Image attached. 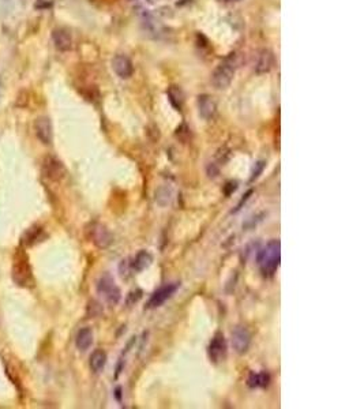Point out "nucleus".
Listing matches in <instances>:
<instances>
[{"mask_svg": "<svg viewBox=\"0 0 364 409\" xmlns=\"http://www.w3.org/2000/svg\"><path fill=\"white\" fill-rule=\"evenodd\" d=\"M281 243L280 240L269 242L263 250L258 254V265L263 277H273L277 271L281 261Z\"/></svg>", "mask_w": 364, "mask_h": 409, "instance_id": "nucleus-1", "label": "nucleus"}, {"mask_svg": "<svg viewBox=\"0 0 364 409\" xmlns=\"http://www.w3.org/2000/svg\"><path fill=\"white\" fill-rule=\"evenodd\" d=\"M236 68H238V55L232 52L221 60L219 66L216 67V70L213 71V86L219 90L226 89L228 86L231 85L235 73H236Z\"/></svg>", "mask_w": 364, "mask_h": 409, "instance_id": "nucleus-2", "label": "nucleus"}, {"mask_svg": "<svg viewBox=\"0 0 364 409\" xmlns=\"http://www.w3.org/2000/svg\"><path fill=\"white\" fill-rule=\"evenodd\" d=\"M13 280L20 286H30L33 284V273L27 255L23 251H18L14 257Z\"/></svg>", "mask_w": 364, "mask_h": 409, "instance_id": "nucleus-3", "label": "nucleus"}, {"mask_svg": "<svg viewBox=\"0 0 364 409\" xmlns=\"http://www.w3.org/2000/svg\"><path fill=\"white\" fill-rule=\"evenodd\" d=\"M42 173L51 182L58 183L66 178L67 169L59 159H56L53 156H46L42 161Z\"/></svg>", "mask_w": 364, "mask_h": 409, "instance_id": "nucleus-4", "label": "nucleus"}, {"mask_svg": "<svg viewBox=\"0 0 364 409\" xmlns=\"http://www.w3.org/2000/svg\"><path fill=\"white\" fill-rule=\"evenodd\" d=\"M97 290H99L100 295H102V296L105 297V300L111 306H116V304L119 303L120 289L116 286L115 280L109 274L101 276L99 283H97Z\"/></svg>", "mask_w": 364, "mask_h": 409, "instance_id": "nucleus-5", "label": "nucleus"}, {"mask_svg": "<svg viewBox=\"0 0 364 409\" xmlns=\"http://www.w3.org/2000/svg\"><path fill=\"white\" fill-rule=\"evenodd\" d=\"M87 235H89V239L99 248H106L108 245H111L113 240L111 232L106 229V226L100 224V223H92V224L89 225Z\"/></svg>", "mask_w": 364, "mask_h": 409, "instance_id": "nucleus-6", "label": "nucleus"}, {"mask_svg": "<svg viewBox=\"0 0 364 409\" xmlns=\"http://www.w3.org/2000/svg\"><path fill=\"white\" fill-rule=\"evenodd\" d=\"M251 345V333L244 326H236L232 331V347L236 353L244 355Z\"/></svg>", "mask_w": 364, "mask_h": 409, "instance_id": "nucleus-7", "label": "nucleus"}, {"mask_svg": "<svg viewBox=\"0 0 364 409\" xmlns=\"http://www.w3.org/2000/svg\"><path fill=\"white\" fill-rule=\"evenodd\" d=\"M207 353H209L210 360L216 364L221 363L226 357V341L221 331H217L213 336L212 341L209 344V348H207Z\"/></svg>", "mask_w": 364, "mask_h": 409, "instance_id": "nucleus-8", "label": "nucleus"}, {"mask_svg": "<svg viewBox=\"0 0 364 409\" xmlns=\"http://www.w3.org/2000/svg\"><path fill=\"white\" fill-rule=\"evenodd\" d=\"M179 286L180 283H171V284L162 285L161 288H159V289L156 290L152 296H150L146 307H147V308H157L160 306H162L169 297L173 296V293L179 289Z\"/></svg>", "mask_w": 364, "mask_h": 409, "instance_id": "nucleus-9", "label": "nucleus"}, {"mask_svg": "<svg viewBox=\"0 0 364 409\" xmlns=\"http://www.w3.org/2000/svg\"><path fill=\"white\" fill-rule=\"evenodd\" d=\"M34 131L37 138L40 139L44 145H51L53 139V130H52V123L49 118L46 116H40L37 118L34 122Z\"/></svg>", "mask_w": 364, "mask_h": 409, "instance_id": "nucleus-10", "label": "nucleus"}, {"mask_svg": "<svg viewBox=\"0 0 364 409\" xmlns=\"http://www.w3.org/2000/svg\"><path fill=\"white\" fill-rule=\"evenodd\" d=\"M112 68L115 73L119 75L120 78L126 80L130 78L134 73V67L131 60L124 55H116L112 60Z\"/></svg>", "mask_w": 364, "mask_h": 409, "instance_id": "nucleus-11", "label": "nucleus"}, {"mask_svg": "<svg viewBox=\"0 0 364 409\" xmlns=\"http://www.w3.org/2000/svg\"><path fill=\"white\" fill-rule=\"evenodd\" d=\"M198 109L199 115L205 120H212L217 112V104L213 100V97L203 94L198 97Z\"/></svg>", "mask_w": 364, "mask_h": 409, "instance_id": "nucleus-12", "label": "nucleus"}, {"mask_svg": "<svg viewBox=\"0 0 364 409\" xmlns=\"http://www.w3.org/2000/svg\"><path fill=\"white\" fill-rule=\"evenodd\" d=\"M45 238L44 235V228L42 226H37L34 225L32 228H29L20 238V245H23L25 247H30V245H37L42 242V239Z\"/></svg>", "mask_w": 364, "mask_h": 409, "instance_id": "nucleus-13", "label": "nucleus"}, {"mask_svg": "<svg viewBox=\"0 0 364 409\" xmlns=\"http://www.w3.org/2000/svg\"><path fill=\"white\" fill-rule=\"evenodd\" d=\"M53 44L59 51H68L73 45V39L71 34L66 29H56L52 33Z\"/></svg>", "mask_w": 364, "mask_h": 409, "instance_id": "nucleus-14", "label": "nucleus"}, {"mask_svg": "<svg viewBox=\"0 0 364 409\" xmlns=\"http://www.w3.org/2000/svg\"><path fill=\"white\" fill-rule=\"evenodd\" d=\"M274 66V56L269 49H262L258 55L257 64H255V71L258 74L269 73Z\"/></svg>", "mask_w": 364, "mask_h": 409, "instance_id": "nucleus-15", "label": "nucleus"}, {"mask_svg": "<svg viewBox=\"0 0 364 409\" xmlns=\"http://www.w3.org/2000/svg\"><path fill=\"white\" fill-rule=\"evenodd\" d=\"M93 344V331L90 327H82V329L77 333L75 337V345L80 350H87Z\"/></svg>", "mask_w": 364, "mask_h": 409, "instance_id": "nucleus-16", "label": "nucleus"}, {"mask_svg": "<svg viewBox=\"0 0 364 409\" xmlns=\"http://www.w3.org/2000/svg\"><path fill=\"white\" fill-rule=\"evenodd\" d=\"M106 364V353L102 349H96L90 355V359H89V366H90V369H92L94 374H99L101 372Z\"/></svg>", "mask_w": 364, "mask_h": 409, "instance_id": "nucleus-17", "label": "nucleus"}, {"mask_svg": "<svg viewBox=\"0 0 364 409\" xmlns=\"http://www.w3.org/2000/svg\"><path fill=\"white\" fill-rule=\"evenodd\" d=\"M269 383H270V375L267 372H251L247 379V385L251 389L266 388Z\"/></svg>", "mask_w": 364, "mask_h": 409, "instance_id": "nucleus-18", "label": "nucleus"}, {"mask_svg": "<svg viewBox=\"0 0 364 409\" xmlns=\"http://www.w3.org/2000/svg\"><path fill=\"white\" fill-rule=\"evenodd\" d=\"M153 258L152 255L147 252V251L142 250L141 252H138L137 254V257H135V259H134V264H133V269L135 271H142L145 270L146 267L149 266V265L152 264Z\"/></svg>", "mask_w": 364, "mask_h": 409, "instance_id": "nucleus-19", "label": "nucleus"}, {"mask_svg": "<svg viewBox=\"0 0 364 409\" xmlns=\"http://www.w3.org/2000/svg\"><path fill=\"white\" fill-rule=\"evenodd\" d=\"M168 97H169V101L172 102V105L176 108V109H182V105H183V101H184V97H183V93L180 90L178 86H171L169 90H168Z\"/></svg>", "mask_w": 364, "mask_h": 409, "instance_id": "nucleus-20", "label": "nucleus"}, {"mask_svg": "<svg viewBox=\"0 0 364 409\" xmlns=\"http://www.w3.org/2000/svg\"><path fill=\"white\" fill-rule=\"evenodd\" d=\"M263 169H265V163H263V161H259V163H257V164H255V168H254V171H252L250 182H254L255 179H258L259 175L263 172Z\"/></svg>", "mask_w": 364, "mask_h": 409, "instance_id": "nucleus-21", "label": "nucleus"}, {"mask_svg": "<svg viewBox=\"0 0 364 409\" xmlns=\"http://www.w3.org/2000/svg\"><path fill=\"white\" fill-rule=\"evenodd\" d=\"M236 188H238V182H226V184L224 185V194H225L226 197H229L232 192L236 191Z\"/></svg>", "mask_w": 364, "mask_h": 409, "instance_id": "nucleus-22", "label": "nucleus"}, {"mask_svg": "<svg viewBox=\"0 0 364 409\" xmlns=\"http://www.w3.org/2000/svg\"><path fill=\"white\" fill-rule=\"evenodd\" d=\"M252 194V190H250V191L247 192V194H245L244 195V198H242V201H240V202H239L238 204V206H236V209H235V213H236V211H239L240 210V209H242V206H243V204H245V201H247V199L250 198V195H251Z\"/></svg>", "mask_w": 364, "mask_h": 409, "instance_id": "nucleus-23", "label": "nucleus"}, {"mask_svg": "<svg viewBox=\"0 0 364 409\" xmlns=\"http://www.w3.org/2000/svg\"><path fill=\"white\" fill-rule=\"evenodd\" d=\"M141 296H142V292H141V290L137 293V296H134V292H131L130 296H128V304H133L134 302H138L139 299H141Z\"/></svg>", "mask_w": 364, "mask_h": 409, "instance_id": "nucleus-24", "label": "nucleus"}, {"mask_svg": "<svg viewBox=\"0 0 364 409\" xmlns=\"http://www.w3.org/2000/svg\"><path fill=\"white\" fill-rule=\"evenodd\" d=\"M224 3H236V1H240V0H221Z\"/></svg>", "mask_w": 364, "mask_h": 409, "instance_id": "nucleus-25", "label": "nucleus"}]
</instances>
